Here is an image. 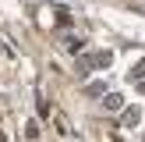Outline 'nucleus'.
Wrapping results in <instances>:
<instances>
[{
  "instance_id": "nucleus-1",
  "label": "nucleus",
  "mask_w": 145,
  "mask_h": 142,
  "mask_svg": "<svg viewBox=\"0 0 145 142\" xmlns=\"http://www.w3.org/2000/svg\"><path fill=\"white\" fill-rule=\"evenodd\" d=\"M103 103H106V110H117V106H120V96H106Z\"/></svg>"
}]
</instances>
